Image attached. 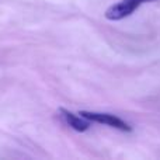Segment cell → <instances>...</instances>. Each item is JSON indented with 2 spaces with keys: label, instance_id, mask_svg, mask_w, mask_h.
<instances>
[{
  "label": "cell",
  "instance_id": "1",
  "mask_svg": "<svg viewBox=\"0 0 160 160\" xmlns=\"http://www.w3.org/2000/svg\"><path fill=\"white\" fill-rule=\"evenodd\" d=\"M79 115L84 117L86 119L91 122H97V124H104L110 128H115V129L124 131V132H131L132 127L128 122H125L124 119H121L119 117L114 115V114L108 112H94V111H80Z\"/></svg>",
  "mask_w": 160,
  "mask_h": 160
},
{
  "label": "cell",
  "instance_id": "2",
  "mask_svg": "<svg viewBox=\"0 0 160 160\" xmlns=\"http://www.w3.org/2000/svg\"><path fill=\"white\" fill-rule=\"evenodd\" d=\"M156 0H121L117 4L111 6L107 11H105V18L111 20V21H119V20L125 18V17L131 16L136 8H139L145 3H152Z\"/></svg>",
  "mask_w": 160,
  "mask_h": 160
},
{
  "label": "cell",
  "instance_id": "3",
  "mask_svg": "<svg viewBox=\"0 0 160 160\" xmlns=\"http://www.w3.org/2000/svg\"><path fill=\"white\" fill-rule=\"evenodd\" d=\"M59 115L61 118L66 122V125H69L72 129L78 131V132H86L90 128V121L86 119L84 117H78L76 114H73L72 111H68L65 108H59Z\"/></svg>",
  "mask_w": 160,
  "mask_h": 160
}]
</instances>
